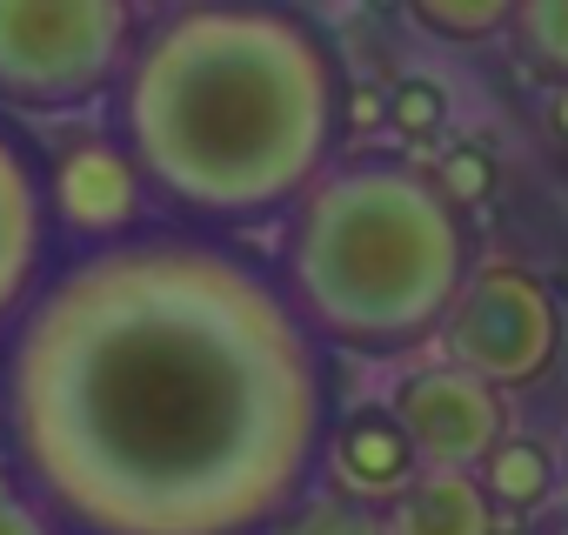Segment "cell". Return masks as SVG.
Returning <instances> with one entry per match:
<instances>
[{
    "label": "cell",
    "instance_id": "9c48e42d",
    "mask_svg": "<svg viewBox=\"0 0 568 535\" xmlns=\"http://www.w3.org/2000/svg\"><path fill=\"white\" fill-rule=\"evenodd\" d=\"M422 448L415 435L402 428V415L382 402V408H342L335 435H328V468L322 482L368 502V508H395L415 482H422Z\"/></svg>",
    "mask_w": 568,
    "mask_h": 535
},
{
    "label": "cell",
    "instance_id": "7a4b0ae2",
    "mask_svg": "<svg viewBox=\"0 0 568 535\" xmlns=\"http://www.w3.org/2000/svg\"><path fill=\"white\" fill-rule=\"evenodd\" d=\"M114 134L168 221L267 228L348 154V68L288 0H201L141 28Z\"/></svg>",
    "mask_w": 568,
    "mask_h": 535
},
{
    "label": "cell",
    "instance_id": "277c9868",
    "mask_svg": "<svg viewBox=\"0 0 568 535\" xmlns=\"http://www.w3.org/2000/svg\"><path fill=\"white\" fill-rule=\"evenodd\" d=\"M148 14L134 0H0V114L114 101Z\"/></svg>",
    "mask_w": 568,
    "mask_h": 535
},
{
    "label": "cell",
    "instance_id": "52a82bcc",
    "mask_svg": "<svg viewBox=\"0 0 568 535\" xmlns=\"http://www.w3.org/2000/svg\"><path fill=\"white\" fill-rule=\"evenodd\" d=\"M54 268L61 241L48 214V154L21 134L14 114H0V342L34 309Z\"/></svg>",
    "mask_w": 568,
    "mask_h": 535
},
{
    "label": "cell",
    "instance_id": "44dd1931",
    "mask_svg": "<svg viewBox=\"0 0 568 535\" xmlns=\"http://www.w3.org/2000/svg\"><path fill=\"white\" fill-rule=\"evenodd\" d=\"M134 8L154 21V14H174V8H201V0H134Z\"/></svg>",
    "mask_w": 568,
    "mask_h": 535
},
{
    "label": "cell",
    "instance_id": "6da1fadb",
    "mask_svg": "<svg viewBox=\"0 0 568 535\" xmlns=\"http://www.w3.org/2000/svg\"><path fill=\"white\" fill-rule=\"evenodd\" d=\"M335 355L234 234L61 254L0 342V435L68 535H274L322 488Z\"/></svg>",
    "mask_w": 568,
    "mask_h": 535
},
{
    "label": "cell",
    "instance_id": "7c38bea8",
    "mask_svg": "<svg viewBox=\"0 0 568 535\" xmlns=\"http://www.w3.org/2000/svg\"><path fill=\"white\" fill-rule=\"evenodd\" d=\"M408 21L442 41V48H481V41H501L515 34V14L521 0H402Z\"/></svg>",
    "mask_w": 568,
    "mask_h": 535
},
{
    "label": "cell",
    "instance_id": "9a60e30c",
    "mask_svg": "<svg viewBox=\"0 0 568 535\" xmlns=\"http://www.w3.org/2000/svg\"><path fill=\"white\" fill-rule=\"evenodd\" d=\"M515 48L548 88H568V0H521L515 14Z\"/></svg>",
    "mask_w": 568,
    "mask_h": 535
},
{
    "label": "cell",
    "instance_id": "e0dca14e",
    "mask_svg": "<svg viewBox=\"0 0 568 535\" xmlns=\"http://www.w3.org/2000/svg\"><path fill=\"white\" fill-rule=\"evenodd\" d=\"M0 535H68L61 515H54L14 468H0Z\"/></svg>",
    "mask_w": 568,
    "mask_h": 535
},
{
    "label": "cell",
    "instance_id": "5bb4252c",
    "mask_svg": "<svg viewBox=\"0 0 568 535\" xmlns=\"http://www.w3.org/2000/svg\"><path fill=\"white\" fill-rule=\"evenodd\" d=\"M274 535H388V508H368V502L322 482L308 502H295L274 522Z\"/></svg>",
    "mask_w": 568,
    "mask_h": 535
},
{
    "label": "cell",
    "instance_id": "ac0fdd59",
    "mask_svg": "<svg viewBox=\"0 0 568 535\" xmlns=\"http://www.w3.org/2000/svg\"><path fill=\"white\" fill-rule=\"evenodd\" d=\"M375 128H388V88L382 94L375 88H348V141L375 134Z\"/></svg>",
    "mask_w": 568,
    "mask_h": 535
},
{
    "label": "cell",
    "instance_id": "5b68a950",
    "mask_svg": "<svg viewBox=\"0 0 568 535\" xmlns=\"http://www.w3.org/2000/svg\"><path fill=\"white\" fill-rule=\"evenodd\" d=\"M442 349L455 369L495 382L501 395H521L555 375V362L568 349V309L541 268H528L515 254H488V261H475V275L442 329Z\"/></svg>",
    "mask_w": 568,
    "mask_h": 535
},
{
    "label": "cell",
    "instance_id": "ffe728a7",
    "mask_svg": "<svg viewBox=\"0 0 568 535\" xmlns=\"http://www.w3.org/2000/svg\"><path fill=\"white\" fill-rule=\"evenodd\" d=\"M548 121H555V134H568V88L548 94Z\"/></svg>",
    "mask_w": 568,
    "mask_h": 535
},
{
    "label": "cell",
    "instance_id": "2e32d148",
    "mask_svg": "<svg viewBox=\"0 0 568 535\" xmlns=\"http://www.w3.org/2000/svg\"><path fill=\"white\" fill-rule=\"evenodd\" d=\"M428 174L442 181V194H448L462 214L488 208V201H495V188H501V161H495L481 141H448V148L428 161Z\"/></svg>",
    "mask_w": 568,
    "mask_h": 535
},
{
    "label": "cell",
    "instance_id": "3957f363",
    "mask_svg": "<svg viewBox=\"0 0 568 535\" xmlns=\"http://www.w3.org/2000/svg\"><path fill=\"white\" fill-rule=\"evenodd\" d=\"M274 268L328 355L388 362L442 342L475 275V241L428 161L348 148L281 221Z\"/></svg>",
    "mask_w": 568,
    "mask_h": 535
},
{
    "label": "cell",
    "instance_id": "8fae6325",
    "mask_svg": "<svg viewBox=\"0 0 568 535\" xmlns=\"http://www.w3.org/2000/svg\"><path fill=\"white\" fill-rule=\"evenodd\" d=\"M475 475H481V488L495 495L501 515H541L568 488V475H561V462H555V448L541 435H508Z\"/></svg>",
    "mask_w": 568,
    "mask_h": 535
},
{
    "label": "cell",
    "instance_id": "4fadbf2b",
    "mask_svg": "<svg viewBox=\"0 0 568 535\" xmlns=\"http://www.w3.org/2000/svg\"><path fill=\"white\" fill-rule=\"evenodd\" d=\"M448 134V88L435 74H402L388 88V141L402 148H435Z\"/></svg>",
    "mask_w": 568,
    "mask_h": 535
},
{
    "label": "cell",
    "instance_id": "8992f818",
    "mask_svg": "<svg viewBox=\"0 0 568 535\" xmlns=\"http://www.w3.org/2000/svg\"><path fill=\"white\" fill-rule=\"evenodd\" d=\"M154 188L121 134H81L48 154V214L61 254L121 248L154 228Z\"/></svg>",
    "mask_w": 568,
    "mask_h": 535
},
{
    "label": "cell",
    "instance_id": "30bf717a",
    "mask_svg": "<svg viewBox=\"0 0 568 535\" xmlns=\"http://www.w3.org/2000/svg\"><path fill=\"white\" fill-rule=\"evenodd\" d=\"M388 535H501V508L475 468H422V482L388 508Z\"/></svg>",
    "mask_w": 568,
    "mask_h": 535
},
{
    "label": "cell",
    "instance_id": "d6986e66",
    "mask_svg": "<svg viewBox=\"0 0 568 535\" xmlns=\"http://www.w3.org/2000/svg\"><path fill=\"white\" fill-rule=\"evenodd\" d=\"M288 8H302L308 21H315V14H342V21H348V14L362 8V0H288Z\"/></svg>",
    "mask_w": 568,
    "mask_h": 535
},
{
    "label": "cell",
    "instance_id": "603a6c76",
    "mask_svg": "<svg viewBox=\"0 0 568 535\" xmlns=\"http://www.w3.org/2000/svg\"><path fill=\"white\" fill-rule=\"evenodd\" d=\"M561 475H568V448H561Z\"/></svg>",
    "mask_w": 568,
    "mask_h": 535
},
{
    "label": "cell",
    "instance_id": "ba28073f",
    "mask_svg": "<svg viewBox=\"0 0 568 535\" xmlns=\"http://www.w3.org/2000/svg\"><path fill=\"white\" fill-rule=\"evenodd\" d=\"M402 428L415 435L422 462L428 468H481L515 428H508V395L455 362H435V369H415L395 382V402Z\"/></svg>",
    "mask_w": 568,
    "mask_h": 535
},
{
    "label": "cell",
    "instance_id": "7402d4cb",
    "mask_svg": "<svg viewBox=\"0 0 568 535\" xmlns=\"http://www.w3.org/2000/svg\"><path fill=\"white\" fill-rule=\"evenodd\" d=\"M541 535H568V515H555V522H548V528H541Z\"/></svg>",
    "mask_w": 568,
    "mask_h": 535
}]
</instances>
